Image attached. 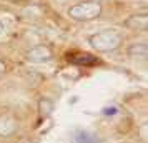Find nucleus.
Listing matches in <instances>:
<instances>
[{
    "mask_svg": "<svg viewBox=\"0 0 148 143\" xmlns=\"http://www.w3.org/2000/svg\"><path fill=\"white\" fill-rule=\"evenodd\" d=\"M128 55L132 57V58H147V55H148V45L147 43H133L132 47L128 48Z\"/></svg>",
    "mask_w": 148,
    "mask_h": 143,
    "instance_id": "nucleus-7",
    "label": "nucleus"
},
{
    "mask_svg": "<svg viewBox=\"0 0 148 143\" xmlns=\"http://www.w3.org/2000/svg\"><path fill=\"white\" fill-rule=\"evenodd\" d=\"M70 62L75 63V65H85V67H90V65H97L98 63V58L93 57L90 53H80L77 57H70Z\"/></svg>",
    "mask_w": 148,
    "mask_h": 143,
    "instance_id": "nucleus-8",
    "label": "nucleus"
},
{
    "mask_svg": "<svg viewBox=\"0 0 148 143\" xmlns=\"http://www.w3.org/2000/svg\"><path fill=\"white\" fill-rule=\"evenodd\" d=\"M72 143H101L100 138L87 130H75L72 133Z\"/></svg>",
    "mask_w": 148,
    "mask_h": 143,
    "instance_id": "nucleus-6",
    "label": "nucleus"
},
{
    "mask_svg": "<svg viewBox=\"0 0 148 143\" xmlns=\"http://www.w3.org/2000/svg\"><path fill=\"white\" fill-rule=\"evenodd\" d=\"M125 27L136 32H145L148 28V15L147 14H136L132 15L128 20H125Z\"/></svg>",
    "mask_w": 148,
    "mask_h": 143,
    "instance_id": "nucleus-5",
    "label": "nucleus"
},
{
    "mask_svg": "<svg viewBox=\"0 0 148 143\" xmlns=\"http://www.w3.org/2000/svg\"><path fill=\"white\" fill-rule=\"evenodd\" d=\"M53 107H55V105H53L52 100H48V98H42L40 102H38V112H40L42 118H47V116L52 115Z\"/></svg>",
    "mask_w": 148,
    "mask_h": 143,
    "instance_id": "nucleus-9",
    "label": "nucleus"
},
{
    "mask_svg": "<svg viewBox=\"0 0 148 143\" xmlns=\"http://www.w3.org/2000/svg\"><path fill=\"white\" fill-rule=\"evenodd\" d=\"M52 50L47 47V45H35L27 52V58L34 63H43V62L52 60Z\"/></svg>",
    "mask_w": 148,
    "mask_h": 143,
    "instance_id": "nucleus-3",
    "label": "nucleus"
},
{
    "mask_svg": "<svg viewBox=\"0 0 148 143\" xmlns=\"http://www.w3.org/2000/svg\"><path fill=\"white\" fill-rule=\"evenodd\" d=\"M18 128V123L12 115L8 113H3L0 115V136H10L14 135Z\"/></svg>",
    "mask_w": 148,
    "mask_h": 143,
    "instance_id": "nucleus-4",
    "label": "nucleus"
},
{
    "mask_svg": "<svg viewBox=\"0 0 148 143\" xmlns=\"http://www.w3.org/2000/svg\"><path fill=\"white\" fill-rule=\"evenodd\" d=\"M101 14V5L98 2H82L77 3L68 10L70 18H73L77 22H90L98 18Z\"/></svg>",
    "mask_w": 148,
    "mask_h": 143,
    "instance_id": "nucleus-2",
    "label": "nucleus"
},
{
    "mask_svg": "<svg viewBox=\"0 0 148 143\" xmlns=\"http://www.w3.org/2000/svg\"><path fill=\"white\" fill-rule=\"evenodd\" d=\"M5 68H7V67H5V63H3V62L0 60V77H2L3 73H5Z\"/></svg>",
    "mask_w": 148,
    "mask_h": 143,
    "instance_id": "nucleus-10",
    "label": "nucleus"
},
{
    "mask_svg": "<svg viewBox=\"0 0 148 143\" xmlns=\"http://www.w3.org/2000/svg\"><path fill=\"white\" fill-rule=\"evenodd\" d=\"M90 45L95 48L97 52H113L121 45V35L116 30H103L90 37Z\"/></svg>",
    "mask_w": 148,
    "mask_h": 143,
    "instance_id": "nucleus-1",
    "label": "nucleus"
},
{
    "mask_svg": "<svg viewBox=\"0 0 148 143\" xmlns=\"http://www.w3.org/2000/svg\"><path fill=\"white\" fill-rule=\"evenodd\" d=\"M2 32H3V25H2V23H0V34H2Z\"/></svg>",
    "mask_w": 148,
    "mask_h": 143,
    "instance_id": "nucleus-11",
    "label": "nucleus"
}]
</instances>
